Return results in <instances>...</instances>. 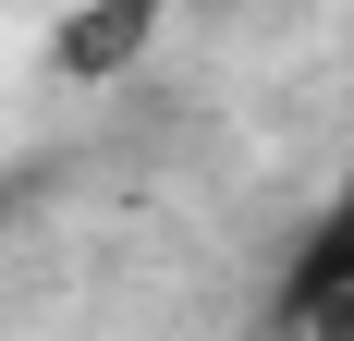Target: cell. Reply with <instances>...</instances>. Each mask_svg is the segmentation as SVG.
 Wrapping results in <instances>:
<instances>
[{
	"instance_id": "1",
	"label": "cell",
	"mask_w": 354,
	"mask_h": 341,
	"mask_svg": "<svg viewBox=\"0 0 354 341\" xmlns=\"http://www.w3.org/2000/svg\"><path fill=\"white\" fill-rule=\"evenodd\" d=\"M147 49H159V0H110V12L49 25V61H62L73 86H110V73H135Z\"/></svg>"
}]
</instances>
